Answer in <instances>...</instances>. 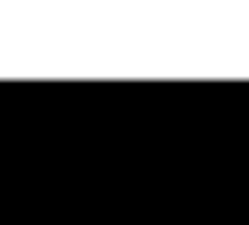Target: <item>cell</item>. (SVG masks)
<instances>
[]
</instances>
